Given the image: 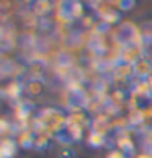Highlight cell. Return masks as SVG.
Here are the masks:
<instances>
[{
    "instance_id": "cell-1",
    "label": "cell",
    "mask_w": 152,
    "mask_h": 158,
    "mask_svg": "<svg viewBox=\"0 0 152 158\" xmlns=\"http://www.w3.org/2000/svg\"><path fill=\"white\" fill-rule=\"evenodd\" d=\"M139 36V33L136 30V26L131 25V23H124V25H121L119 28V33H118V39L121 43H124L126 46L132 44V41Z\"/></svg>"
},
{
    "instance_id": "cell-2",
    "label": "cell",
    "mask_w": 152,
    "mask_h": 158,
    "mask_svg": "<svg viewBox=\"0 0 152 158\" xmlns=\"http://www.w3.org/2000/svg\"><path fill=\"white\" fill-rule=\"evenodd\" d=\"M132 72L141 78L149 77L150 72H152V62L149 59H145V57H141L139 60H136L132 64Z\"/></svg>"
},
{
    "instance_id": "cell-3",
    "label": "cell",
    "mask_w": 152,
    "mask_h": 158,
    "mask_svg": "<svg viewBox=\"0 0 152 158\" xmlns=\"http://www.w3.org/2000/svg\"><path fill=\"white\" fill-rule=\"evenodd\" d=\"M18 150V142L13 139H3L0 145V158H13Z\"/></svg>"
},
{
    "instance_id": "cell-4",
    "label": "cell",
    "mask_w": 152,
    "mask_h": 158,
    "mask_svg": "<svg viewBox=\"0 0 152 158\" xmlns=\"http://www.w3.org/2000/svg\"><path fill=\"white\" fill-rule=\"evenodd\" d=\"M34 143H36V135L30 131H23L18 137V145L25 150L34 148Z\"/></svg>"
},
{
    "instance_id": "cell-5",
    "label": "cell",
    "mask_w": 152,
    "mask_h": 158,
    "mask_svg": "<svg viewBox=\"0 0 152 158\" xmlns=\"http://www.w3.org/2000/svg\"><path fill=\"white\" fill-rule=\"evenodd\" d=\"M100 16H102V21L108 23V25L118 23V21L121 20L119 11H116V10H113V8H105V10H100Z\"/></svg>"
},
{
    "instance_id": "cell-6",
    "label": "cell",
    "mask_w": 152,
    "mask_h": 158,
    "mask_svg": "<svg viewBox=\"0 0 152 158\" xmlns=\"http://www.w3.org/2000/svg\"><path fill=\"white\" fill-rule=\"evenodd\" d=\"M87 142H89V145L92 148H102L105 142H106V137L103 135V134L97 132V131H92L89 134V139H87Z\"/></svg>"
},
{
    "instance_id": "cell-7",
    "label": "cell",
    "mask_w": 152,
    "mask_h": 158,
    "mask_svg": "<svg viewBox=\"0 0 152 158\" xmlns=\"http://www.w3.org/2000/svg\"><path fill=\"white\" fill-rule=\"evenodd\" d=\"M116 143H118V150H121L123 153H124L126 156H129L134 153V143H132V140L129 137H119L118 140H116Z\"/></svg>"
},
{
    "instance_id": "cell-8",
    "label": "cell",
    "mask_w": 152,
    "mask_h": 158,
    "mask_svg": "<svg viewBox=\"0 0 152 158\" xmlns=\"http://www.w3.org/2000/svg\"><path fill=\"white\" fill-rule=\"evenodd\" d=\"M51 143V134H36V143H34V148L38 150H46Z\"/></svg>"
},
{
    "instance_id": "cell-9",
    "label": "cell",
    "mask_w": 152,
    "mask_h": 158,
    "mask_svg": "<svg viewBox=\"0 0 152 158\" xmlns=\"http://www.w3.org/2000/svg\"><path fill=\"white\" fill-rule=\"evenodd\" d=\"M30 113H31V104L30 103H21L20 106H16V109H15V114L20 121H26Z\"/></svg>"
},
{
    "instance_id": "cell-10",
    "label": "cell",
    "mask_w": 152,
    "mask_h": 158,
    "mask_svg": "<svg viewBox=\"0 0 152 158\" xmlns=\"http://www.w3.org/2000/svg\"><path fill=\"white\" fill-rule=\"evenodd\" d=\"M26 90H28V93H30V95L38 96V95H41V93H43L44 85H43V81H39V80H31L30 83L26 85Z\"/></svg>"
},
{
    "instance_id": "cell-11",
    "label": "cell",
    "mask_w": 152,
    "mask_h": 158,
    "mask_svg": "<svg viewBox=\"0 0 152 158\" xmlns=\"http://www.w3.org/2000/svg\"><path fill=\"white\" fill-rule=\"evenodd\" d=\"M5 93H7L10 98L16 99V98H20L21 93H23V85L18 83V81H13V83L8 85V88H7V91H5Z\"/></svg>"
},
{
    "instance_id": "cell-12",
    "label": "cell",
    "mask_w": 152,
    "mask_h": 158,
    "mask_svg": "<svg viewBox=\"0 0 152 158\" xmlns=\"http://www.w3.org/2000/svg\"><path fill=\"white\" fill-rule=\"evenodd\" d=\"M49 8H51L49 0H38V2L34 3V11H36L38 15H44V13H48Z\"/></svg>"
},
{
    "instance_id": "cell-13",
    "label": "cell",
    "mask_w": 152,
    "mask_h": 158,
    "mask_svg": "<svg viewBox=\"0 0 152 158\" xmlns=\"http://www.w3.org/2000/svg\"><path fill=\"white\" fill-rule=\"evenodd\" d=\"M57 158H75V152L71 145H62L57 153Z\"/></svg>"
},
{
    "instance_id": "cell-14",
    "label": "cell",
    "mask_w": 152,
    "mask_h": 158,
    "mask_svg": "<svg viewBox=\"0 0 152 158\" xmlns=\"http://www.w3.org/2000/svg\"><path fill=\"white\" fill-rule=\"evenodd\" d=\"M116 5H118L119 10L128 11V10H132V8H134L136 0H116Z\"/></svg>"
},
{
    "instance_id": "cell-15",
    "label": "cell",
    "mask_w": 152,
    "mask_h": 158,
    "mask_svg": "<svg viewBox=\"0 0 152 158\" xmlns=\"http://www.w3.org/2000/svg\"><path fill=\"white\" fill-rule=\"evenodd\" d=\"M110 26H111V25H108V23H105V21H100V23L95 26V33H100V34L108 33V31H110Z\"/></svg>"
},
{
    "instance_id": "cell-16",
    "label": "cell",
    "mask_w": 152,
    "mask_h": 158,
    "mask_svg": "<svg viewBox=\"0 0 152 158\" xmlns=\"http://www.w3.org/2000/svg\"><path fill=\"white\" fill-rule=\"evenodd\" d=\"M106 158H128V156H126L124 153H123L121 150H118V148H116V150H111V152H110Z\"/></svg>"
},
{
    "instance_id": "cell-17",
    "label": "cell",
    "mask_w": 152,
    "mask_h": 158,
    "mask_svg": "<svg viewBox=\"0 0 152 158\" xmlns=\"http://www.w3.org/2000/svg\"><path fill=\"white\" fill-rule=\"evenodd\" d=\"M137 158H152V156H150V155H139Z\"/></svg>"
}]
</instances>
